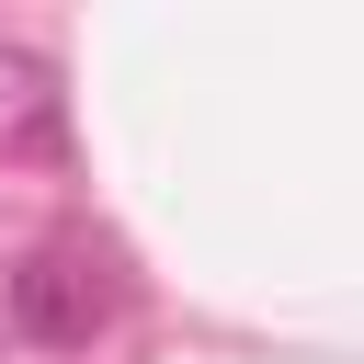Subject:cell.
Returning <instances> with one entry per match:
<instances>
[{
    "mask_svg": "<svg viewBox=\"0 0 364 364\" xmlns=\"http://www.w3.org/2000/svg\"><path fill=\"white\" fill-rule=\"evenodd\" d=\"M11 318L34 341H91L114 318V284H102V250H34L11 273Z\"/></svg>",
    "mask_w": 364,
    "mask_h": 364,
    "instance_id": "1",
    "label": "cell"
}]
</instances>
